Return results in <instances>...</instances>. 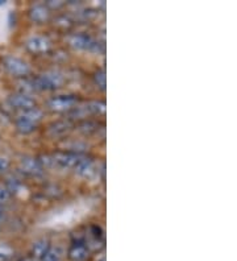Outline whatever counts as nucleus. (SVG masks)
<instances>
[{
    "label": "nucleus",
    "mask_w": 237,
    "mask_h": 261,
    "mask_svg": "<svg viewBox=\"0 0 237 261\" xmlns=\"http://www.w3.org/2000/svg\"><path fill=\"white\" fill-rule=\"evenodd\" d=\"M49 251H50V244L45 239L38 240L32 245V253L36 258H40V260H42Z\"/></svg>",
    "instance_id": "11"
},
{
    "label": "nucleus",
    "mask_w": 237,
    "mask_h": 261,
    "mask_svg": "<svg viewBox=\"0 0 237 261\" xmlns=\"http://www.w3.org/2000/svg\"><path fill=\"white\" fill-rule=\"evenodd\" d=\"M70 128H71L70 121L67 120L56 121V123H53V124L49 127V134H50L51 136H61V135L66 134Z\"/></svg>",
    "instance_id": "12"
},
{
    "label": "nucleus",
    "mask_w": 237,
    "mask_h": 261,
    "mask_svg": "<svg viewBox=\"0 0 237 261\" xmlns=\"http://www.w3.org/2000/svg\"><path fill=\"white\" fill-rule=\"evenodd\" d=\"M95 82L98 83V86L100 87L101 90L106 89V74L104 71H98L95 74Z\"/></svg>",
    "instance_id": "17"
},
{
    "label": "nucleus",
    "mask_w": 237,
    "mask_h": 261,
    "mask_svg": "<svg viewBox=\"0 0 237 261\" xmlns=\"http://www.w3.org/2000/svg\"><path fill=\"white\" fill-rule=\"evenodd\" d=\"M70 44L73 45L74 48L83 49V50H90V51H101L103 46L99 44L98 41H95L94 38L86 35H75L70 38Z\"/></svg>",
    "instance_id": "4"
},
{
    "label": "nucleus",
    "mask_w": 237,
    "mask_h": 261,
    "mask_svg": "<svg viewBox=\"0 0 237 261\" xmlns=\"http://www.w3.org/2000/svg\"><path fill=\"white\" fill-rule=\"evenodd\" d=\"M41 261H61V252L58 249H51L47 252L46 256Z\"/></svg>",
    "instance_id": "16"
},
{
    "label": "nucleus",
    "mask_w": 237,
    "mask_h": 261,
    "mask_svg": "<svg viewBox=\"0 0 237 261\" xmlns=\"http://www.w3.org/2000/svg\"><path fill=\"white\" fill-rule=\"evenodd\" d=\"M8 103H10L11 107H13L16 110H20V111H27V110L35 109L36 107L35 99H32L27 94H15V95H11L8 98Z\"/></svg>",
    "instance_id": "5"
},
{
    "label": "nucleus",
    "mask_w": 237,
    "mask_h": 261,
    "mask_svg": "<svg viewBox=\"0 0 237 261\" xmlns=\"http://www.w3.org/2000/svg\"><path fill=\"white\" fill-rule=\"evenodd\" d=\"M63 78L58 73H46L31 81L33 90H56L62 86Z\"/></svg>",
    "instance_id": "2"
},
{
    "label": "nucleus",
    "mask_w": 237,
    "mask_h": 261,
    "mask_svg": "<svg viewBox=\"0 0 237 261\" xmlns=\"http://www.w3.org/2000/svg\"><path fill=\"white\" fill-rule=\"evenodd\" d=\"M89 255V248H87V245L82 242L74 243L69 249V257L71 258L73 261H82L85 260Z\"/></svg>",
    "instance_id": "9"
},
{
    "label": "nucleus",
    "mask_w": 237,
    "mask_h": 261,
    "mask_svg": "<svg viewBox=\"0 0 237 261\" xmlns=\"http://www.w3.org/2000/svg\"><path fill=\"white\" fill-rule=\"evenodd\" d=\"M74 172L85 179H94L98 178L99 173H103L104 168H99V163L94 161L92 159L82 156L76 163L75 168L73 169Z\"/></svg>",
    "instance_id": "1"
},
{
    "label": "nucleus",
    "mask_w": 237,
    "mask_h": 261,
    "mask_svg": "<svg viewBox=\"0 0 237 261\" xmlns=\"http://www.w3.org/2000/svg\"><path fill=\"white\" fill-rule=\"evenodd\" d=\"M42 116H44V112H42L40 109H37V107H35V109H31V110H27V111L20 112L19 118L17 119L29 121V123H32V124H37L38 121L42 119Z\"/></svg>",
    "instance_id": "10"
},
{
    "label": "nucleus",
    "mask_w": 237,
    "mask_h": 261,
    "mask_svg": "<svg viewBox=\"0 0 237 261\" xmlns=\"http://www.w3.org/2000/svg\"><path fill=\"white\" fill-rule=\"evenodd\" d=\"M20 168L24 173L29 175H41L44 173V166L41 163L32 157H25L20 161Z\"/></svg>",
    "instance_id": "8"
},
{
    "label": "nucleus",
    "mask_w": 237,
    "mask_h": 261,
    "mask_svg": "<svg viewBox=\"0 0 237 261\" xmlns=\"http://www.w3.org/2000/svg\"><path fill=\"white\" fill-rule=\"evenodd\" d=\"M25 261H31V260H25Z\"/></svg>",
    "instance_id": "21"
},
{
    "label": "nucleus",
    "mask_w": 237,
    "mask_h": 261,
    "mask_svg": "<svg viewBox=\"0 0 237 261\" xmlns=\"http://www.w3.org/2000/svg\"><path fill=\"white\" fill-rule=\"evenodd\" d=\"M50 41L42 36H33L27 41V48L32 53H44L50 49Z\"/></svg>",
    "instance_id": "7"
},
{
    "label": "nucleus",
    "mask_w": 237,
    "mask_h": 261,
    "mask_svg": "<svg viewBox=\"0 0 237 261\" xmlns=\"http://www.w3.org/2000/svg\"><path fill=\"white\" fill-rule=\"evenodd\" d=\"M10 199V191L4 186H0V204L6 203Z\"/></svg>",
    "instance_id": "18"
},
{
    "label": "nucleus",
    "mask_w": 237,
    "mask_h": 261,
    "mask_svg": "<svg viewBox=\"0 0 237 261\" xmlns=\"http://www.w3.org/2000/svg\"><path fill=\"white\" fill-rule=\"evenodd\" d=\"M0 4H4V2H2V0H0Z\"/></svg>",
    "instance_id": "20"
},
{
    "label": "nucleus",
    "mask_w": 237,
    "mask_h": 261,
    "mask_svg": "<svg viewBox=\"0 0 237 261\" xmlns=\"http://www.w3.org/2000/svg\"><path fill=\"white\" fill-rule=\"evenodd\" d=\"M16 127H17V130L21 132V134L27 135V134H31L33 130L36 129V124H32L29 121L25 120H21V119H17L16 121Z\"/></svg>",
    "instance_id": "14"
},
{
    "label": "nucleus",
    "mask_w": 237,
    "mask_h": 261,
    "mask_svg": "<svg viewBox=\"0 0 237 261\" xmlns=\"http://www.w3.org/2000/svg\"><path fill=\"white\" fill-rule=\"evenodd\" d=\"M8 168H10V163H8V160L4 159V157H0V173L6 172Z\"/></svg>",
    "instance_id": "19"
},
{
    "label": "nucleus",
    "mask_w": 237,
    "mask_h": 261,
    "mask_svg": "<svg viewBox=\"0 0 237 261\" xmlns=\"http://www.w3.org/2000/svg\"><path fill=\"white\" fill-rule=\"evenodd\" d=\"M4 67L7 70L10 71L12 75L16 76H24L29 73V66L25 61L20 60L17 57H13V56H7L3 60Z\"/></svg>",
    "instance_id": "3"
},
{
    "label": "nucleus",
    "mask_w": 237,
    "mask_h": 261,
    "mask_svg": "<svg viewBox=\"0 0 237 261\" xmlns=\"http://www.w3.org/2000/svg\"><path fill=\"white\" fill-rule=\"evenodd\" d=\"M13 255V249L8 245H0V261H8Z\"/></svg>",
    "instance_id": "15"
},
{
    "label": "nucleus",
    "mask_w": 237,
    "mask_h": 261,
    "mask_svg": "<svg viewBox=\"0 0 237 261\" xmlns=\"http://www.w3.org/2000/svg\"><path fill=\"white\" fill-rule=\"evenodd\" d=\"M31 17L32 20H35V21L37 22L45 21V20L47 19V11L45 10L44 7L37 6L31 11Z\"/></svg>",
    "instance_id": "13"
},
{
    "label": "nucleus",
    "mask_w": 237,
    "mask_h": 261,
    "mask_svg": "<svg viewBox=\"0 0 237 261\" xmlns=\"http://www.w3.org/2000/svg\"><path fill=\"white\" fill-rule=\"evenodd\" d=\"M78 102V98L75 95H61L49 100V107L53 111H66L71 109L75 103Z\"/></svg>",
    "instance_id": "6"
}]
</instances>
